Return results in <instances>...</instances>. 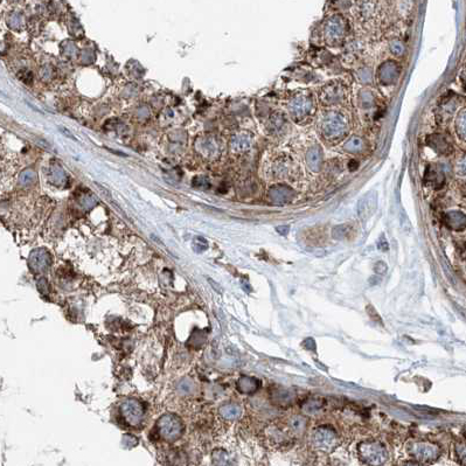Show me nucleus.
Masks as SVG:
<instances>
[{
  "label": "nucleus",
  "mask_w": 466,
  "mask_h": 466,
  "mask_svg": "<svg viewBox=\"0 0 466 466\" xmlns=\"http://www.w3.org/2000/svg\"><path fill=\"white\" fill-rule=\"evenodd\" d=\"M312 109L313 102L309 93H298L288 104V111L294 120L306 119L311 115Z\"/></svg>",
  "instance_id": "3"
},
{
  "label": "nucleus",
  "mask_w": 466,
  "mask_h": 466,
  "mask_svg": "<svg viewBox=\"0 0 466 466\" xmlns=\"http://www.w3.org/2000/svg\"><path fill=\"white\" fill-rule=\"evenodd\" d=\"M430 146L436 150L438 153H448L450 151V145L449 143L444 139L442 136H432L429 139Z\"/></svg>",
  "instance_id": "15"
},
{
  "label": "nucleus",
  "mask_w": 466,
  "mask_h": 466,
  "mask_svg": "<svg viewBox=\"0 0 466 466\" xmlns=\"http://www.w3.org/2000/svg\"><path fill=\"white\" fill-rule=\"evenodd\" d=\"M446 222H448L449 227L459 230L466 227V216L464 214L458 213V212H452V213L446 215Z\"/></svg>",
  "instance_id": "13"
},
{
  "label": "nucleus",
  "mask_w": 466,
  "mask_h": 466,
  "mask_svg": "<svg viewBox=\"0 0 466 466\" xmlns=\"http://www.w3.org/2000/svg\"><path fill=\"white\" fill-rule=\"evenodd\" d=\"M391 50L395 56H401L404 53V44L398 40L393 41L391 43Z\"/></svg>",
  "instance_id": "21"
},
{
  "label": "nucleus",
  "mask_w": 466,
  "mask_h": 466,
  "mask_svg": "<svg viewBox=\"0 0 466 466\" xmlns=\"http://www.w3.org/2000/svg\"><path fill=\"white\" fill-rule=\"evenodd\" d=\"M120 415L130 426H137L141 423L143 416H144V408L139 401L128 399L120 405Z\"/></svg>",
  "instance_id": "5"
},
{
  "label": "nucleus",
  "mask_w": 466,
  "mask_h": 466,
  "mask_svg": "<svg viewBox=\"0 0 466 466\" xmlns=\"http://www.w3.org/2000/svg\"><path fill=\"white\" fill-rule=\"evenodd\" d=\"M456 170H457V174L459 177L466 178V155H463L461 159L458 160Z\"/></svg>",
  "instance_id": "23"
},
{
  "label": "nucleus",
  "mask_w": 466,
  "mask_h": 466,
  "mask_svg": "<svg viewBox=\"0 0 466 466\" xmlns=\"http://www.w3.org/2000/svg\"><path fill=\"white\" fill-rule=\"evenodd\" d=\"M205 249H207V242L204 241L202 243H198L194 241V250L198 252H202Z\"/></svg>",
  "instance_id": "29"
},
{
  "label": "nucleus",
  "mask_w": 466,
  "mask_h": 466,
  "mask_svg": "<svg viewBox=\"0 0 466 466\" xmlns=\"http://www.w3.org/2000/svg\"><path fill=\"white\" fill-rule=\"evenodd\" d=\"M345 100V88L339 82H333L322 89L320 93V101L325 106H333L338 104Z\"/></svg>",
  "instance_id": "6"
},
{
  "label": "nucleus",
  "mask_w": 466,
  "mask_h": 466,
  "mask_svg": "<svg viewBox=\"0 0 466 466\" xmlns=\"http://www.w3.org/2000/svg\"><path fill=\"white\" fill-rule=\"evenodd\" d=\"M347 233H348V227L346 226V224L335 227L334 229H333V237L338 240H342L347 236Z\"/></svg>",
  "instance_id": "22"
},
{
  "label": "nucleus",
  "mask_w": 466,
  "mask_h": 466,
  "mask_svg": "<svg viewBox=\"0 0 466 466\" xmlns=\"http://www.w3.org/2000/svg\"><path fill=\"white\" fill-rule=\"evenodd\" d=\"M399 75V67L394 61H388L380 67L379 80L385 84H391L397 80Z\"/></svg>",
  "instance_id": "9"
},
{
  "label": "nucleus",
  "mask_w": 466,
  "mask_h": 466,
  "mask_svg": "<svg viewBox=\"0 0 466 466\" xmlns=\"http://www.w3.org/2000/svg\"><path fill=\"white\" fill-rule=\"evenodd\" d=\"M306 163L310 170L318 172L323 166V152L318 146L311 147L306 154Z\"/></svg>",
  "instance_id": "10"
},
{
  "label": "nucleus",
  "mask_w": 466,
  "mask_h": 466,
  "mask_svg": "<svg viewBox=\"0 0 466 466\" xmlns=\"http://www.w3.org/2000/svg\"><path fill=\"white\" fill-rule=\"evenodd\" d=\"M158 431L164 439L173 442L182 435L183 424L179 417L173 414H166L157 423Z\"/></svg>",
  "instance_id": "2"
},
{
  "label": "nucleus",
  "mask_w": 466,
  "mask_h": 466,
  "mask_svg": "<svg viewBox=\"0 0 466 466\" xmlns=\"http://www.w3.org/2000/svg\"><path fill=\"white\" fill-rule=\"evenodd\" d=\"M377 205V195L375 192H370L367 195H364L358 204V214L361 218L367 220L374 214L376 211Z\"/></svg>",
  "instance_id": "8"
},
{
  "label": "nucleus",
  "mask_w": 466,
  "mask_h": 466,
  "mask_svg": "<svg viewBox=\"0 0 466 466\" xmlns=\"http://www.w3.org/2000/svg\"><path fill=\"white\" fill-rule=\"evenodd\" d=\"M374 270H375L376 274H379V275H385L386 274V271H387V264L385 262H377L375 266H374Z\"/></svg>",
  "instance_id": "26"
},
{
  "label": "nucleus",
  "mask_w": 466,
  "mask_h": 466,
  "mask_svg": "<svg viewBox=\"0 0 466 466\" xmlns=\"http://www.w3.org/2000/svg\"><path fill=\"white\" fill-rule=\"evenodd\" d=\"M28 262H30L31 269L34 272H43L49 268L52 258L44 249H36L31 253Z\"/></svg>",
  "instance_id": "7"
},
{
  "label": "nucleus",
  "mask_w": 466,
  "mask_h": 466,
  "mask_svg": "<svg viewBox=\"0 0 466 466\" xmlns=\"http://www.w3.org/2000/svg\"><path fill=\"white\" fill-rule=\"evenodd\" d=\"M415 455L420 459H431L436 456V450L431 448L430 445L420 444V445L415 449Z\"/></svg>",
  "instance_id": "19"
},
{
  "label": "nucleus",
  "mask_w": 466,
  "mask_h": 466,
  "mask_svg": "<svg viewBox=\"0 0 466 466\" xmlns=\"http://www.w3.org/2000/svg\"><path fill=\"white\" fill-rule=\"evenodd\" d=\"M366 457L373 463H380L383 459L382 448H377V445H366Z\"/></svg>",
  "instance_id": "18"
},
{
  "label": "nucleus",
  "mask_w": 466,
  "mask_h": 466,
  "mask_svg": "<svg viewBox=\"0 0 466 466\" xmlns=\"http://www.w3.org/2000/svg\"><path fill=\"white\" fill-rule=\"evenodd\" d=\"M123 443H124L125 445L128 446V448H133V446L137 445L138 440H137V438H136V437L130 436V435H125L124 438H123Z\"/></svg>",
  "instance_id": "25"
},
{
  "label": "nucleus",
  "mask_w": 466,
  "mask_h": 466,
  "mask_svg": "<svg viewBox=\"0 0 466 466\" xmlns=\"http://www.w3.org/2000/svg\"><path fill=\"white\" fill-rule=\"evenodd\" d=\"M346 21L344 18L339 17V15H334V17L329 18L327 22L325 24V37L326 41L329 44H338L340 43L345 36H346Z\"/></svg>",
  "instance_id": "4"
},
{
  "label": "nucleus",
  "mask_w": 466,
  "mask_h": 466,
  "mask_svg": "<svg viewBox=\"0 0 466 466\" xmlns=\"http://www.w3.org/2000/svg\"><path fill=\"white\" fill-rule=\"evenodd\" d=\"M320 130L323 136L328 141H339L344 138L348 131L347 118L344 113L337 110H331L323 116L320 122Z\"/></svg>",
  "instance_id": "1"
},
{
  "label": "nucleus",
  "mask_w": 466,
  "mask_h": 466,
  "mask_svg": "<svg viewBox=\"0 0 466 466\" xmlns=\"http://www.w3.org/2000/svg\"><path fill=\"white\" fill-rule=\"evenodd\" d=\"M316 439H317V442L320 444V445L328 446L329 444H331L333 440L335 439V435H334V432H333V431H331V430H323L322 429V430L318 431V433H317Z\"/></svg>",
  "instance_id": "20"
},
{
  "label": "nucleus",
  "mask_w": 466,
  "mask_h": 466,
  "mask_svg": "<svg viewBox=\"0 0 466 466\" xmlns=\"http://www.w3.org/2000/svg\"><path fill=\"white\" fill-rule=\"evenodd\" d=\"M36 285H37V288H39L41 293H43V294L48 293L49 285H48V282H47L46 278H40V280L37 281Z\"/></svg>",
  "instance_id": "24"
},
{
  "label": "nucleus",
  "mask_w": 466,
  "mask_h": 466,
  "mask_svg": "<svg viewBox=\"0 0 466 466\" xmlns=\"http://www.w3.org/2000/svg\"><path fill=\"white\" fill-rule=\"evenodd\" d=\"M270 198L275 204H287L292 199V191L287 186H277L271 191Z\"/></svg>",
  "instance_id": "11"
},
{
  "label": "nucleus",
  "mask_w": 466,
  "mask_h": 466,
  "mask_svg": "<svg viewBox=\"0 0 466 466\" xmlns=\"http://www.w3.org/2000/svg\"><path fill=\"white\" fill-rule=\"evenodd\" d=\"M220 414H221V416L223 418H226V420L233 421V420H237V418L241 416V414H242V409L240 408V405L229 403V404L223 405V407H221Z\"/></svg>",
  "instance_id": "14"
},
{
  "label": "nucleus",
  "mask_w": 466,
  "mask_h": 466,
  "mask_svg": "<svg viewBox=\"0 0 466 466\" xmlns=\"http://www.w3.org/2000/svg\"><path fill=\"white\" fill-rule=\"evenodd\" d=\"M363 148H364L363 141L360 137H357V136H354V137L348 139V141L346 142V144H345V150H346L347 152H350V153H357V152L362 151Z\"/></svg>",
  "instance_id": "16"
},
{
  "label": "nucleus",
  "mask_w": 466,
  "mask_h": 466,
  "mask_svg": "<svg viewBox=\"0 0 466 466\" xmlns=\"http://www.w3.org/2000/svg\"><path fill=\"white\" fill-rule=\"evenodd\" d=\"M456 130L459 137L466 142V108L458 113L456 119Z\"/></svg>",
  "instance_id": "17"
},
{
  "label": "nucleus",
  "mask_w": 466,
  "mask_h": 466,
  "mask_svg": "<svg viewBox=\"0 0 466 466\" xmlns=\"http://www.w3.org/2000/svg\"><path fill=\"white\" fill-rule=\"evenodd\" d=\"M193 389L192 383H188L187 381H182L179 385V391L181 393H191Z\"/></svg>",
  "instance_id": "27"
},
{
  "label": "nucleus",
  "mask_w": 466,
  "mask_h": 466,
  "mask_svg": "<svg viewBox=\"0 0 466 466\" xmlns=\"http://www.w3.org/2000/svg\"><path fill=\"white\" fill-rule=\"evenodd\" d=\"M277 230L280 231V233L282 234V235H287V231H288V227H287V226L278 227V228H277Z\"/></svg>",
  "instance_id": "30"
},
{
  "label": "nucleus",
  "mask_w": 466,
  "mask_h": 466,
  "mask_svg": "<svg viewBox=\"0 0 466 466\" xmlns=\"http://www.w3.org/2000/svg\"><path fill=\"white\" fill-rule=\"evenodd\" d=\"M377 247H379V249L382 250V251H387V250L389 249L388 243H387V240H386L385 236H382L381 239H380L379 243H377Z\"/></svg>",
  "instance_id": "28"
},
{
  "label": "nucleus",
  "mask_w": 466,
  "mask_h": 466,
  "mask_svg": "<svg viewBox=\"0 0 466 466\" xmlns=\"http://www.w3.org/2000/svg\"><path fill=\"white\" fill-rule=\"evenodd\" d=\"M237 387H239V391L241 393H244V394H252V393H255L259 388V381L256 380L255 377L243 376L241 377L239 382H237Z\"/></svg>",
  "instance_id": "12"
}]
</instances>
